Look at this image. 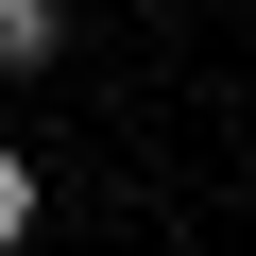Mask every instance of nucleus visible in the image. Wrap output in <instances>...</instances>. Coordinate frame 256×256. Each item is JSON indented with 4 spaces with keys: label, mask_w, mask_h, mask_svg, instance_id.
I'll list each match as a JSON object with an SVG mask.
<instances>
[{
    "label": "nucleus",
    "mask_w": 256,
    "mask_h": 256,
    "mask_svg": "<svg viewBox=\"0 0 256 256\" xmlns=\"http://www.w3.org/2000/svg\"><path fill=\"white\" fill-rule=\"evenodd\" d=\"M52 52H68V0H0V86H34Z\"/></svg>",
    "instance_id": "f257e3e1"
},
{
    "label": "nucleus",
    "mask_w": 256,
    "mask_h": 256,
    "mask_svg": "<svg viewBox=\"0 0 256 256\" xmlns=\"http://www.w3.org/2000/svg\"><path fill=\"white\" fill-rule=\"evenodd\" d=\"M34 205H52V188H34V154H18V137H0V256H18V239H34Z\"/></svg>",
    "instance_id": "f03ea898"
}]
</instances>
